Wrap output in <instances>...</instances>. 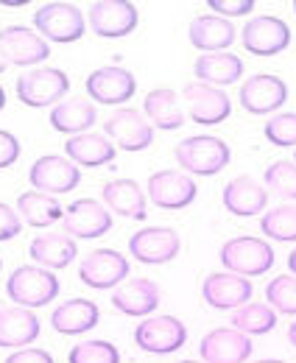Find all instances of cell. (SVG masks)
Returning a JSON list of instances; mask_svg holds the SVG:
<instances>
[{
    "instance_id": "2",
    "label": "cell",
    "mask_w": 296,
    "mask_h": 363,
    "mask_svg": "<svg viewBox=\"0 0 296 363\" xmlns=\"http://www.w3.org/2000/svg\"><path fill=\"white\" fill-rule=\"evenodd\" d=\"M173 157L185 171L199 177H212L229 165V145L212 135L187 137L185 143L176 145Z\"/></svg>"
},
{
    "instance_id": "4",
    "label": "cell",
    "mask_w": 296,
    "mask_h": 363,
    "mask_svg": "<svg viewBox=\"0 0 296 363\" xmlns=\"http://www.w3.org/2000/svg\"><path fill=\"white\" fill-rule=\"evenodd\" d=\"M221 263L241 277H257L274 266V249L260 238H232L221 246Z\"/></svg>"
},
{
    "instance_id": "45",
    "label": "cell",
    "mask_w": 296,
    "mask_h": 363,
    "mask_svg": "<svg viewBox=\"0 0 296 363\" xmlns=\"http://www.w3.org/2000/svg\"><path fill=\"white\" fill-rule=\"evenodd\" d=\"M288 269H291V272L296 274V249L291 252V255H288Z\"/></svg>"
},
{
    "instance_id": "37",
    "label": "cell",
    "mask_w": 296,
    "mask_h": 363,
    "mask_svg": "<svg viewBox=\"0 0 296 363\" xmlns=\"http://www.w3.org/2000/svg\"><path fill=\"white\" fill-rule=\"evenodd\" d=\"M265 184L283 199H296V165H291L288 160H280V162L268 165Z\"/></svg>"
},
{
    "instance_id": "1",
    "label": "cell",
    "mask_w": 296,
    "mask_h": 363,
    "mask_svg": "<svg viewBox=\"0 0 296 363\" xmlns=\"http://www.w3.org/2000/svg\"><path fill=\"white\" fill-rule=\"evenodd\" d=\"M6 294L20 308H45L48 302L56 299L59 279L43 266H20L9 277Z\"/></svg>"
},
{
    "instance_id": "36",
    "label": "cell",
    "mask_w": 296,
    "mask_h": 363,
    "mask_svg": "<svg viewBox=\"0 0 296 363\" xmlns=\"http://www.w3.org/2000/svg\"><path fill=\"white\" fill-rule=\"evenodd\" d=\"M70 363H121L118 350L109 341H87L70 350Z\"/></svg>"
},
{
    "instance_id": "14",
    "label": "cell",
    "mask_w": 296,
    "mask_h": 363,
    "mask_svg": "<svg viewBox=\"0 0 296 363\" xmlns=\"http://www.w3.org/2000/svg\"><path fill=\"white\" fill-rule=\"evenodd\" d=\"M137 90V82L134 76L124 70V67H98L95 73H89L87 79V92L92 101L98 104H109V106H118V104H126L128 98Z\"/></svg>"
},
{
    "instance_id": "43",
    "label": "cell",
    "mask_w": 296,
    "mask_h": 363,
    "mask_svg": "<svg viewBox=\"0 0 296 363\" xmlns=\"http://www.w3.org/2000/svg\"><path fill=\"white\" fill-rule=\"evenodd\" d=\"M0 6H11V9H20V6H26V0H0Z\"/></svg>"
},
{
    "instance_id": "48",
    "label": "cell",
    "mask_w": 296,
    "mask_h": 363,
    "mask_svg": "<svg viewBox=\"0 0 296 363\" xmlns=\"http://www.w3.org/2000/svg\"><path fill=\"white\" fill-rule=\"evenodd\" d=\"M257 363H285V361H257Z\"/></svg>"
},
{
    "instance_id": "49",
    "label": "cell",
    "mask_w": 296,
    "mask_h": 363,
    "mask_svg": "<svg viewBox=\"0 0 296 363\" xmlns=\"http://www.w3.org/2000/svg\"><path fill=\"white\" fill-rule=\"evenodd\" d=\"M179 363H196V361H179Z\"/></svg>"
},
{
    "instance_id": "23",
    "label": "cell",
    "mask_w": 296,
    "mask_h": 363,
    "mask_svg": "<svg viewBox=\"0 0 296 363\" xmlns=\"http://www.w3.org/2000/svg\"><path fill=\"white\" fill-rule=\"evenodd\" d=\"M268 193L249 177H238L224 187V207L238 218H252L260 210H265Z\"/></svg>"
},
{
    "instance_id": "39",
    "label": "cell",
    "mask_w": 296,
    "mask_h": 363,
    "mask_svg": "<svg viewBox=\"0 0 296 363\" xmlns=\"http://www.w3.org/2000/svg\"><path fill=\"white\" fill-rule=\"evenodd\" d=\"M210 9H215L218 17H243L254 9V0H210Z\"/></svg>"
},
{
    "instance_id": "31",
    "label": "cell",
    "mask_w": 296,
    "mask_h": 363,
    "mask_svg": "<svg viewBox=\"0 0 296 363\" xmlns=\"http://www.w3.org/2000/svg\"><path fill=\"white\" fill-rule=\"evenodd\" d=\"M17 210H20L23 221L31 224V227H50V224H56L59 218H65L62 204H59L53 196L40 193V190L20 193V199H17Z\"/></svg>"
},
{
    "instance_id": "38",
    "label": "cell",
    "mask_w": 296,
    "mask_h": 363,
    "mask_svg": "<svg viewBox=\"0 0 296 363\" xmlns=\"http://www.w3.org/2000/svg\"><path fill=\"white\" fill-rule=\"evenodd\" d=\"M265 137L268 143L280 145V148H288V145H296V115L294 112H283L277 118H271L265 123Z\"/></svg>"
},
{
    "instance_id": "28",
    "label": "cell",
    "mask_w": 296,
    "mask_h": 363,
    "mask_svg": "<svg viewBox=\"0 0 296 363\" xmlns=\"http://www.w3.org/2000/svg\"><path fill=\"white\" fill-rule=\"evenodd\" d=\"M193 70H196L199 82L212 84V87H218V84L226 87V84H235L243 76V62L232 53H204V56L196 59Z\"/></svg>"
},
{
    "instance_id": "19",
    "label": "cell",
    "mask_w": 296,
    "mask_h": 363,
    "mask_svg": "<svg viewBox=\"0 0 296 363\" xmlns=\"http://www.w3.org/2000/svg\"><path fill=\"white\" fill-rule=\"evenodd\" d=\"M106 135L112 137L124 151H143L154 143V126L140 118L134 109H118L112 118L104 123Z\"/></svg>"
},
{
    "instance_id": "26",
    "label": "cell",
    "mask_w": 296,
    "mask_h": 363,
    "mask_svg": "<svg viewBox=\"0 0 296 363\" xmlns=\"http://www.w3.org/2000/svg\"><path fill=\"white\" fill-rule=\"evenodd\" d=\"M187 37L199 50L212 53V50H224V48H229L235 43V28L218 14H202V17H196L190 23Z\"/></svg>"
},
{
    "instance_id": "27",
    "label": "cell",
    "mask_w": 296,
    "mask_h": 363,
    "mask_svg": "<svg viewBox=\"0 0 296 363\" xmlns=\"http://www.w3.org/2000/svg\"><path fill=\"white\" fill-rule=\"evenodd\" d=\"M104 201L112 213H118L124 218H134V221L146 218V196H143L137 182L115 179L104 184Z\"/></svg>"
},
{
    "instance_id": "10",
    "label": "cell",
    "mask_w": 296,
    "mask_h": 363,
    "mask_svg": "<svg viewBox=\"0 0 296 363\" xmlns=\"http://www.w3.org/2000/svg\"><path fill=\"white\" fill-rule=\"evenodd\" d=\"M128 277V260L124 255H118L115 249H95L89 252L82 266H79V279L89 288H112L121 285Z\"/></svg>"
},
{
    "instance_id": "9",
    "label": "cell",
    "mask_w": 296,
    "mask_h": 363,
    "mask_svg": "<svg viewBox=\"0 0 296 363\" xmlns=\"http://www.w3.org/2000/svg\"><path fill=\"white\" fill-rule=\"evenodd\" d=\"M179 235L173 229L165 227H151L140 229L128 238V252L134 255L137 263L146 266H160V263H170L179 255Z\"/></svg>"
},
{
    "instance_id": "34",
    "label": "cell",
    "mask_w": 296,
    "mask_h": 363,
    "mask_svg": "<svg viewBox=\"0 0 296 363\" xmlns=\"http://www.w3.org/2000/svg\"><path fill=\"white\" fill-rule=\"evenodd\" d=\"M260 229L271 238V240H280V243H288L296 240V207H277V210H268L260 221Z\"/></svg>"
},
{
    "instance_id": "13",
    "label": "cell",
    "mask_w": 296,
    "mask_h": 363,
    "mask_svg": "<svg viewBox=\"0 0 296 363\" xmlns=\"http://www.w3.org/2000/svg\"><path fill=\"white\" fill-rule=\"evenodd\" d=\"M202 361L204 363H246L252 355V341L241 330H212L199 344Z\"/></svg>"
},
{
    "instance_id": "29",
    "label": "cell",
    "mask_w": 296,
    "mask_h": 363,
    "mask_svg": "<svg viewBox=\"0 0 296 363\" xmlns=\"http://www.w3.org/2000/svg\"><path fill=\"white\" fill-rule=\"evenodd\" d=\"M65 151L70 162L87 165V168H101L115 160V145L106 143L101 135H76L65 143Z\"/></svg>"
},
{
    "instance_id": "5",
    "label": "cell",
    "mask_w": 296,
    "mask_h": 363,
    "mask_svg": "<svg viewBox=\"0 0 296 363\" xmlns=\"http://www.w3.org/2000/svg\"><path fill=\"white\" fill-rule=\"evenodd\" d=\"M67 90H70V79L56 67H40L17 79V98L34 109L56 104L59 98L67 95Z\"/></svg>"
},
{
    "instance_id": "17",
    "label": "cell",
    "mask_w": 296,
    "mask_h": 363,
    "mask_svg": "<svg viewBox=\"0 0 296 363\" xmlns=\"http://www.w3.org/2000/svg\"><path fill=\"white\" fill-rule=\"evenodd\" d=\"M285 98H288V84L268 73H257L252 79H246V84L241 87V104L252 115H265L280 109Z\"/></svg>"
},
{
    "instance_id": "47",
    "label": "cell",
    "mask_w": 296,
    "mask_h": 363,
    "mask_svg": "<svg viewBox=\"0 0 296 363\" xmlns=\"http://www.w3.org/2000/svg\"><path fill=\"white\" fill-rule=\"evenodd\" d=\"M6 106V92H3V87H0V109Z\"/></svg>"
},
{
    "instance_id": "11",
    "label": "cell",
    "mask_w": 296,
    "mask_h": 363,
    "mask_svg": "<svg viewBox=\"0 0 296 363\" xmlns=\"http://www.w3.org/2000/svg\"><path fill=\"white\" fill-rule=\"evenodd\" d=\"M241 40L254 56H277L291 45V28L280 17H254L246 23Z\"/></svg>"
},
{
    "instance_id": "20",
    "label": "cell",
    "mask_w": 296,
    "mask_h": 363,
    "mask_svg": "<svg viewBox=\"0 0 296 363\" xmlns=\"http://www.w3.org/2000/svg\"><path fill=\"white\" fill-rule=\"evenodd\" d=\"M0 48L9 59V65H37L50 56V48L40 34L23 28V26H9L0 31Z\"/></svg>"
},
{
    "instance_id": "16",
    "label": "cell",
    "mask_w": 296,
    "mask_h": 363,
    "mask_svg": "<svg viewBox=\"0 0 296 363\" xmlns=\"http://www.w3.org/2000/svg\"><path fill=\"white\" fill-rule=\"evenodd\" d=\"M148 196L163 210H182L196 199V184L182 171H160L148 177Z\"/></svg>"
},
{
    "instance_id": "30",
    "label": "cell",
    "mask_w": 296,
    "mask_h": 363,
    "mask_svg": "<svg viewBox=\"0 0 296 363\" xmlns=\"http://www.w3.org/2000/svg\"><path fill=\"white\" fill-rule=\"evenodd\" d=\"M92 123H95V106L87 98L62 101L50 112V126L56 132H65V135H79V132L89 129Z\"/></svg>"
},
{
    "instance_id": "15",
    "label": "cell",
    "mask_w": 296,
    "mask_h": 363,
    "mask_svg": "<svg viewBox=\"0 0 296 363\" xmlns=\"http://www.w3.org/2000/svg\"><path fill=\"white\" fill-rule=\"evenodd\" d=\"M202 294L215 311H235L252 299V282L241 274H210L202 285Z\"/></svg>"
},
{
    "instance_id": "21",
    "label": "cell",
    "mask_w": 296,
    "mask_h": 363,
    "mask_svg": "<svg viewBox=\"0 0 296 363\" xmlns=\"http://www.w3.org/2000/svg\"><path fill=\"white\" fill-rule=\"evenodd\" d=\"M112 305L126 316H148L160 305V288L151 279H126L112 294Z\"/></svg>"
},
{
    "instance_id": "8",
    "label": "cell",
    "mask_w": 296,
    "mask_h": 363,
    "mask_svg": "<svg viewBox=\"0 0 296 363\" xmlns=\"http://www.w3.org/2000/svg\"><path fill=\"white\" fill-rule=\"evenodd\" d=\"M185 101H187V115L193 123H202V126H215L221 121L229 118L232 112V104L226 98V92L204 84V82H193L185 87Z\"/></svg>"
},
{
    "instance_id": "32",
    "label": "cell",
    "mask_w": 296,
    "mask_h": 363,
    "mask_svg": "<svg viewBox=\"0 0 296 363\" xmlns=\"http://www.w3.org/2000/svg\"><path fill=\"white\" fill-rule=\"evenodd\" d=\"M146 115L151 118V123L157 129H165V132H173L185 123V112L179 106V95L173 90H151L148 98H146Z\"/></svg>"
},
{
    "instance_id": "35",
    "label": "cell",
    "mask_w": 296,
    "mask_h": 363,
    "mask_svg": "<svg viewBox=\"0 0 296 363\" xmlns=\"http://www.w3.org/2000/svg\"><path fill=\"white\" fill-rule=\"evenodd\" d=\"M265 299L280 313H296V277H277L265 288Z\"/></svg>"
},
{
    "instance_id": "40",
    "label": "cell",
    "mask_w": 296,
    "mask_h": 363,
    "mask_svg": "<svg viewBox=\"0 0 296 363\" xmlns=\"http://www.w3.org/2000/svg\"><path fill=\"white\" fill-rule=\"evenodd\" d=\"M20 216L11 210V207H6V204H0V240H11V238H17L20 235Z\"/></svg>"
},
{
    "instance_id": "41",
    "label": "cell",
    "mask_w": 296,
    "mask_h": 363,
    "mask_svg": "<svg viewBox=\"0 0 296 363\" xmlns=\"http://www.w3.org/2000/svg\"><path fill=\"white\" fill-rule=\"evenodd\" d=\"M17 157H20V143H17V137L0 129V168L14 165Z\"/></svg>"
},
{
    "instance_id": "33",
    "label": "cell",
    "mask_w": 296,
    "mask_h": 363,
    "mask_svg": "<svg viewBox=\"0 0 296 363\" xmlns=\"http://www.w3.org/2000/svg\"><path fill=\"white\" fill-rule=\"evenodd\" d=\"M232 327L246 333V335H265L277 327V313L268 305L252 302V305H243L232 313Z\"/></svg>"
},
{
    "instance_id": "6",
    "label": "cell",
    "mask_w": 296,
    "mask_h": 363,
    "mask_svg": "<svg viewBox=\"0 0 296 363\" xmlns=\"http://www.w3.org/2000/svg\"><path fill=\"white\" fill-rule=\"evenodd\" d=\"M134 341L143 352H151V355H170L176 350L185 347L187 341V330L179 318L173 316H157V318H146L137 324L134 330Z\"/></svg>"
},
{
    "instance_id": "44",
    "label": "cell",
    "mask_w": 296,
    "mask_h": 363,
    "mask_svg": "<svg viewBox=\"0 0 296 363\" xmlns=\"http://www.w3.org/2000/svg\"><path fill=\"white\" fill-rule=\"evenodd\" d=\"M288 341H291V344L296 347V321L291 324V327H288Z\"/></svg>"
},
{
    "instance_id": "12",
    "label": "cell",
    "mask_w": 296,
    "mask_h": 363,
    "mask_svg": "<svg viewBox=\"0 0 296 363\" xmlns=\"http://www.w3.org/2000/svg\"><path fill=\"white\" fill-rule=\"evenodd\" d=\"M31 184L40 190V193H48V196H56V193H67L73 190L82 174L79 168L67 160V157H56V154H48V157H40L34 165H31V174H28Z\"/></svg>"
},
{
    "instance_id": "7",
    "label": "cell",
    "mask_w": 296,
    "mask_h": 363,
    "mask_svg": "<svg viewBox=\"0 0 296 363\" xmlns=\"http://www.w3.org/2000/svg\"><path fill=\"white\" fill-rule=\"evenodd\" d=\"M137 6L128 0H101L89 6V28L104 40H118L134 31Z\"/></svg>"
},
{
    "instance_id": "25",
    "label": "cell",
    "mask_w": 296,
    "mask_h": 363,
    "mask_svg": "<svg viewBox=\"0 0 296 363\" xmlns=\"http://www.w3.org/2000/svg\"><path fill=\"white\" fill-rule=\"evenodd\" d=\"M98 305L89 302V299H70L65 305H59L50 316V324L56 333L62 335H79V333H87L98 324Z\"/></svg>"
},
{
    "instance_id": "24",
    "label": "cell",
    "mask_w": 296,
    "mask_h": 363,
    "mask_svg": "<svg viewBox=\"0 0 296 363\" xmlns=\"http://www.w3.org/2000/svg\"><path fill=\"white\" fill-rule=\"evenodd\" d=\"M40 318L28 308H0V347H23L37 341Z\"/></svg>"
},
{
    "instance_id": "22",
    "label": "cell",
    "mask_w": 296,
    "mask_h": 363,
    "mask_svg": "<svg viewBox=\"0 0 296 363\" xmlns=\"http://www.w3.org/2000/svg\"><path fill=\"white\" fill-rule=\"evenodd\" d=\"M28 255L34 257V263H40L43 269H65L76 260L79 249H76V240L65 232H48L31 240V249Z\"/></svg>"
},
{
    "instance_id": "51",
    "label": "cell",
    "mask_w": 296,
    "mask_h": 363,
    "mask_svg": "<svg viewBox=\"0 0 296 363\" xmlns=\"http://www.w3.org/2000/svg\"><path fill=\"white\" fill-rule=\"evenodd\" d=\"M0 266H3V263H0Z\"/></svg>"
},
{
    "instance_id": "3",
    "label": "cell",
    "mask_w": 296,
    "mask_h": 363,
    "mask_svg": "<svg viewBox=\"0 0 296 363\" xmlns=\"http://www.w3.org/2000/svg\"><path fill=\"white\" fill-rule=\"evenodd\" d=\"M34 26L43 40L76 43L84 34V14L73 3H43L34 14Z\"/></svg>"
},
{
    "instance_id": "50",
    "label": "cell",
    "mask_w": 296,
    "mask_h": 363,
    "mask_svg": "<svg viewBox=\"0 0 296 363\" xmlns=\"http://www.w3.org/2000/svg\"><path fill=\"white\" fill-rule=\"evenodd\" d=\"M294 9H296V3H294Z\"/></svg>"
},
{
    "instance_id": "18",
    "label": "cell",
    "mask_w": 296,
    "mask_h": 363,
    "mask_svg": "<svg viewBox=\"0 0 296 363\" xmlns=\"http://www.w3.org/2000/svg\"><path fill=\"white\" fill-rule=\"evenodd\" d=\"M65 232L73 238H101L112 227V216L109 210H104L98 201L92 199H79L65 210Z\"/></svg>"
},
{
    "instance_id": "42",
    "label": "cell",
    "mask_w": 296,
    "mask_h": 363,
    "mask_svg": "<svg viewBox=\"0 0 296 363\" xmlns=\"http://www.w3.org/2000/svg\"><path fill=\"white\" fill-rule=\"evenodd\" d=\"M6 363H53V358H50L45 350H34V347H28V350H20V352L9 355Z\"/></svg>"
},
{
    "instance_id": "46",
    "label": "cell",
    "mask_w": 296,
    "mask_h": 363,
    "mask_svg": "<svg viewBox=\"0 0 296 363\" xmlns=\"http://www.w3.org/2000/svg\"><path fill=\"white\" fill-rule=\"evenodd\" d=\"M9 67V59H6V53H3V48H0V73Z\"/></svg>"
}]
</instances>
